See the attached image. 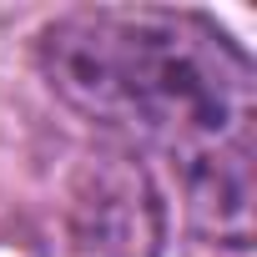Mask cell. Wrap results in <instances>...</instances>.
<instances>
[{"label":"cell","mask_w":257,"mask_h":257,"mask_svg":"<svg viewBox=\"0 0 257 257\" xmlns=\"http://www.w3.org/2000/svg\"><path fill=\"white\" fill-rule=\"evenodd\" d=\"M61 227L76 257H162L167 202L152 167L126 147L81 157L66 187Z\"/></svg>","instance_id":"7a4b0ae2"},{"label":"cell","mask_w":257,"mask_h":257,"mask_svg":"<svg viewBox=\"0 0 257 257\" xmlns=\"http://www.w3.org/2000/svg\"><path fill=\"white\" fill-rule=\"evenodd\" d=\"M46 86L111 147L157 152L182 177L252 157V61L197 11L86 6L41 26Z\"/></svg>","instance_id":"6da1fadb"}]
</instances>
